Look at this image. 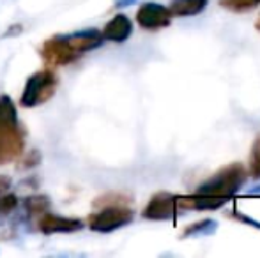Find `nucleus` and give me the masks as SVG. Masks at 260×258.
I'll list each match as a JSON object with an SVG mask.
<instances>
[{"mask_svg": "<svg viewBox=\"0 0 260 258\" xmlns=\"http://www.w3.org/2000/svg\"><path fill=\"white\" fill-rule=\"evenodd\" d=\"M0 147L2 161H9L23 151V133L18 128V112L9 96H0Z\"/></svg>", "mask_w": 260, "mask_h": 258, "instance_id": "1", "label": "nucleus"}, {"mask_svg": "<svg viewBox=\"0 0 260 258\" xmlns=\"http://www.w3.org/2000/svg\"><path fill=\"white\" fill-rule=\"evenodd\" d=\"M248 177H250V173L244 168V165H241V163H232V165H226V166H223L221 170H218V172L212 177H209L207 180H204V182L197 188L195 193L219 196V198L230 200L244 186Z\"/></svg>", "mask_w": 260, "mask_h": 258, "instance_id": "2", "label": "nucleus"}, {"mask_svg": "<svg viewBox=\"0 0 260 258\" xmlns=\"http://www.w3.org/2000/svg\"><path fill=\"white\" fill-rule=\"evenodd\" d=\"M57 85H58V80L53 71L45 69V71L34 72V75L27 80V83H25L20 103L23 104L25 108L39 106V104L52 99L55 90H57Z\"/></svg>", "mask_w": 260, "mask_h": 258, "instance_id": "3", "label": "nucleus"}, {"mask_svg": "<svg viewBox=\"0 0 260 258\" xmlns=\"http://www.w3.org/2000/svg\"><path fill=\"white\" fill-rule=\"evenodd\" d=\"M133 210L127 205H105L100 212L92 214L87 221L89 228L98 234H110L133 221Z\"/></svg>", "mask_w": 260, "mask_h": 258, "instance_id": "4", "label": "nucleus"}, {"mask_svg": "<svg viewBox=\"0 0 260 258\" xmlns=\"http://www.w3.org/2000/svg\"><path fill=\"white\" fill-rule=\"evenodd\" d=\"M172 13L168 7L157 2H144L137 11V23L144 30H159L172 23Z\"/></svg>", "mask_w": 260, "mask_h": 258, "instance_id": "5", "label": "nucleus"}, {"mask_svg": "<svg viewBox=\"0 0 260 258\" xmlns=\"http://www.w3.org/2000/svg\"><path fill=\"white\" fill-rule=\"evenodd\" d=\"M142 216L145 219L151 221H167L174 219L177 216V202H175V195L168 193V191H159L149 200L145 209L142 210Z\"/></svg>", "mask_w": 260, "mask_h": 258, "instance_id": "6", "label": "nucleus"}, {"mask_svg": "<svg viewBox=\"0 0 260 258\" xmlns=\"http://www.w3.org/2000/svg\"><path fill=\"white\" fill-rule=\"evenodd\" d=\"M62 39L68 43V46L76 52L78 55H83L85 52H92V50L103 46L105 39L101 30L98 28H87V30L71 32V34H60Z\"/></svg>", "mask_w": 260, "mask_h": 258, "instance_id": "7", "label": "nucleus"}, {"mask_svg": "<svg viewBox=\"0 0 260 258\" xmlns=\"http://www.w3.org/2000/svg\"><path fill=\"white\" fill-rule=\"evenodd\" d=\"M43 59L52 65H66L71 64L78 59V53L73 52L68 46V43L62 39V35H55V38L48 39L41 48Z\"/></svg>", "mask_w": 260, "mask_h": 258, "instance_id": "8", "label": "nucleus"}, {"mask_svg": "<svg viewBox=\"0 0 260 258\" xmlns=\"http://www.w3.org/2000/svg\"><path fill=\"white\" fill-rule=\"evenodd\" d=\"M83 221L76 219V217H66L57 216V214L43 212L38 221V228L43 234H71V232H78L83 228Z\"/></svg>", "mask_w": 260, "mask_h": 258, "instance_id": "9", "label": "nucleus"}, {"mask_svg": "<svg viewBox=\"0 0 260 258\" xmlns=\"http://www.w3.org/2000/svg\"><path fill=\"white\" fill-rule=\"evenodd\" d=\"M175 202H177V209L182 210H216L225 205L229 200L219 198V196L193 193V195L175 196Z\"/></svg>", "mask_w": 260, "mask_h": 258, "instance_id": "10", "label": "nucleus"}, {"mask_svg": "<svg viewBox=\"0 0 260 258\" xmlns=\"http://www.w3.org/2000/svg\"><path fill=\"white\" fill-rule=\"evenodd\" d=\"M105 41L112 43H124L131 38L133 34V23L126 14H115L108 23L105 25V28L101 30Z\"/></svg>", "mask_w": 260, "mask_h": 258, "instance_id": "11", "label": "nucleus"}, {"mask_svg": "<svg viewBox=\"0 0 260 258\" xmlns=\"http://www.w3.org/2000/svg\"><path fill=\"white\" fill-rule=\"evenodd\" d=\"M209 0H170V13L172 16L184 18L200 14L207 7Z\"/></svg>", "mask_w": 260, "mask_h": 258, "instance_id": "12", "label": "nucleus"}, {"mask_svg": "<svg viewBox=\"0 0 260 258\" xmlns=\"http://www.w3.org/2000/svg\"><path fill=\"white\" fill-rule=\"evenodd\" d=\"M216 230H218V221L212 219V217H206V219H200L195 221L193 225H188L184 228V232L181 234V237H207V235H214Z\"/></svg>", "mask_w": 260, "mask_h": 258, "instance_id": "13", "label": "nucleus"}, {"mask_svg": "<svg viewBox=\"0 0 260 258\" xmlns=\"http://www.w3.org/2000/svg\"><path fill=\"white\" fill-rule=\"evenodd\" d=\"M25 207H27L28 214H32V216H41L43 212L48 210L50 198L48 196H43V195L30 196V198L25 200Z\"/></svg>", "mask_w": 260, "mask_h": 258, "instance_id": "14", "label": "nucleus"}, {"mask_svg": "<svg viewBox=\"0 0 260 258\" xmlns=\"http://www.w3.org/2000/svg\"><path fill=\"white\" fill-rule=\"evenodd\" d=\"M219 6L234 13H246L260 6V0H219Z\"/></svg>", "mask_w": 260, "mask_h": 258, "instance_id": "15", "label": "nucleus"}, {"mask_svg": "<svg viewBox=\"0 0 260 258\" xmlns=\"http://www.w3.org/2000/svg\"><path fill=\"white\" fill-rule=\"evenodd\" d=\"M250 173L253 179L260 177V134L257 136V140L253 141V147H251V154H250Z\"/></svg>", "mask_w": 260, "mask_h": 258, "instance_id": "16", "label": "nucleus"}, {"mask_svg": "<svg viewBox=\"0 0 260 258\" xmlns=\"http://www.w3.org/2000/svg\"><path fill=\"white\" fill-rule=\"evenodd\" d=\"M129 202H131L129 196H126L122 193H110V195L103 196V198H98L94 205L96 207L98 205H101V207H105V205H127Z\"/></svg>", "mask_w": 260, "mask_h": 258, "instance_id": "17", "label": "nucleus"}, {"mask_svg": "<svg viewBox=\"0 0 260 258\" xmlns=\"http://www.w3.org/2000/svg\"><path fill=\"white\" fill-rule=\"evenodd\" d=\"M18 205V198L14 195H4L0 196V217L11 214Z\"/></svg>", "mask_w": 260, "mask_h": 258, "instance_id": "18", "label": "nucleus"}, {"mask_svg": "<svg viewBox=\"0 0 260 258\" xmlns=\"http://www.w3.org/2000/svg\"><path fill=\"white\" fill-rule=\"evenodd\" d=\"M226 216L239 221V223H243V225H248V227H253V228H257V230H260V221L250 217L248 214H243V212H239V210H230V212H226Z\"/></svg>", "mask_w": 260, "mask_h": 258, "instance_id": "19", "label": "nucleus"}, {"mask_svg": "<svg viewBox=\"0 0 260 258\" xmlns=\"http://www.w3.org/2000/svg\"><path fill=\"white\" fill-rule=\"evenodd\" d=\"M11 186V179L9 177H0V191L7 190Z\"/></svg>", "mask_w": 260, "mask_h": 258, "instance_id": "20", "label": "nucleus"}, {"mask_svg": "<svg viewBox=\"0 0 260 258\" xmlns=\"http://www.w3.org/2000/svg\"><path fill=\"white\" fill-rule=\"evenodd\" d=\"M138 2V0H115V6L117 7H126V6H131V4Z\"/></svg>", "mask_w": 260, "mask_h": 258, "instance_id": "21", "label": "nucleus"}, {"mask_svg": "<svg viewBox=\"0 0 260 258\" xmlns=\"http://www.w3.org/2000/svg\"><path fill=\"white\" fill-rule=\"evenodd\" d=\"M248 195H260V184L255 188H251V190H248Z\"/></svg>", "mask_w": 260, "mask_h": 258, "instance_id": "22", "label": "nucleus"}, {"mask_svg": "<svg viewBox=\"0 0 260 258\" xmlns=\"http://www.w3.org/2000/svg\"><path fill=\"white\" fill-rule=\"evenodd\" d=\"M255 28H257V30H260V16L257 18V21H255Z\"/></svg>", "mask_w": 260, "mask_h": 258, "instance_id": "23", "label": "nucleus"}, {"mask_svg": "<svg viewBox=\"0 0 260 258\" xmlns=\"http://www.w3.org/2000/svg\"><path fill=\"white\" fill-rule=\"evenodd\" d=\"M0 161H2V147H0Z\"/></svg>", "mask_w": 260, "mask_h": 258, "instance_id": "24", "label": "nucleus"}]
</instances>
